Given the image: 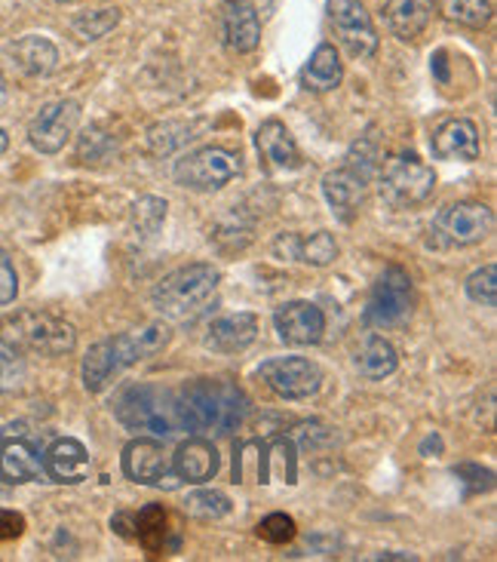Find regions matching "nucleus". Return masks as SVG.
<instances>
[{"label": "nucleus", "instance_id": "f257e3e1", "mask_svg": "<svg viewBox=\"0 0 497 562\" xmlns=\"http://www.w3.org/2000/svg\"><path fill=\"white\" fill-rule=\"evenodd\" d=\"M184 430L194 434H230L249 415V396L234 381L196 379L176 394Z\"/></svg>", "mask_w": 497, "mask_h": 562}, {"label": "nucleus", "instance_id": "f03ea898", "mask_svg": "<svg viewBox=\"0 0 497 562\" xmlns=\"http://www.w3.org/2000/svg\"><path fill=\"white\" fill-rule=\"evenodd\" d=\"M0 345L19 357H65L75 350L77 333L46 311H15L0 319Z\"/></svg>", "mask_w": 497, "mask_h": 562}, {"label": "nucleus", "instance_id": "7ed1b4c3", "mask_svg": "<svg viewBox=\"0 0 497 562\" xmlns=\"http://www.w3.org/2000/svg\"><path fill=\"white\" fill-rule=\"evenodd\" d=\"M114 415L126 430H145L154 437H172L184 430L179 418L176 391L160 384H129L114 396Z\"/></svg>", "mask_w": 497, "mask_h": 562}, {"label": "nucleus", "instance_id": "20e7f679", "mask_svg": "<svg viewBox=\"0 0 497 562\" xmlns=\"http://www.w3.org/2000/svg\"><path fill=\"white\" fill-rule=\"evenodd\" d=\"M218 271L206 261H191L184 268H176L166 274L151 292L154 307L169 319H191L196 317L206 304L212 302L218 289Z\"/></svg>", "mask_w": 497, "mask_h": 562}, {"label": "nucleus", "instance_id": "39448f33", "mask_svg": "<svg viewBox=\"0 0 497 562\" xmlns=\"http://www.w3.org/2000/svg\"><path fill=\"white\" fill-rule=\"evenodd\" d=\"M437 172L418 154H391L377 176V191L393 210H411L433 194Z\"/></svg>", "mask_w": 497, "mask_h": 562}, {"label": "nucleus", "instance_id": "423d86ee", "mask_svg": "<svg viewBox=\"0 0 497 562\" xmlns=\"http://www.w3.org/2000/svg\"><path fill=\"white\" fill-rule=\"evenodd\" d=\"M411 317V277L399 265H387L372 286L369 304L362 311L365 326L372 329H396Z\"/></svg>", "mask_w": 497, "mask_h": 562}, {"label": "nucleus", "instance_id": "0eeeda50", "mask_svg": "<svg viewBox=\"0 0 497 562\" xmlns=\"http://www.w3.org/2000/svg\"><path fill=\"white\" fill-rule=\"evenodd\" d=\"M242 172V157L222 145H206L176 164V182L191 191H222Z\"/></svg>", "mask_w": 497, "mask_h": 562}, {"label": "nucleus", "instance_id": "6e6552de", "mask_svg": "<svg viewBox=\"0 0 497 562\" xmlns=\"http://www.w3.org/2000/svg\"><path fill=\"white\" fill-rule=\"evenodd\" d=\"M329 25L353 59H375L377 31L362 0H329Z\"/></svg>", "mask_w": 497, "mask_h": 562}, {"label": "nucleus", "instance_id": "1a4fd4ad", "mask_svg": "<svg viewBox=\"0 0 497 562\" xmlns=\"http://www.w3.org/2000/svg\"><path fill=\"white\" fill-rule=\"evenodd\" d=\"M261 381L283 400H307L323 387V372L317 363L304 357H276L258 369Z\"/></svg>", "mask_w": 497, "mask_h": 562}, {"label": "nucleus", "instance_id": "9d476101", "mask_svg": "<svg viewBox=\"0 0 497 562\" xmlns=\"http://www.w3.org/2000/svg\"><path fill=\"white\" fill-rule=\"evenodd\" d=\"M77 123H80V105H77L75 99L49 102L31 121L29 142L34 145V151L59 154L71 142V136H75Z\"/></svg>", "mask_w": 497, "mask_h": 562}, {"label": "nucleus", "instance_id": "9b49d317", "mask_svg": "<svg viewBox=\"0 0 497 562\" xmlns=\"http://www.w3.org/2000/svg\"><path fill=\"white\" fill-rule=\"evenodd\" d=\"M37 480H46L41 452L34 449V442L22 430L3 427V434H0V483L19 486V483H37Z\"/></svg>", "mask_w": 497, "mask_h": 562}, {"label": "nucleus", "instance_id": "f8f14e48", "mask_svg": "<svg viewBox=\"0 0 497 562\" xmlns=\"http://www.w3.org/2000/svg\"><path fill=\"white\" fill-rule=\"evenodd\" d=\"M495 228V215L485 203H454L437 218V234L452 246H476Z\"/></svg>", "mask_w": 497, "mask_h": 562}, {"label": "nucleus", "instance_id": "ddd939ff", "mask_svg": "<svg viewBox=\"0 0 497 562\" xmlns=\"http://www.w3.org/2000/svg\"><path fill=\"white\" fill-rule=\"evenodd\" d=\"M123 473L138 486H176V471L157 440H133L123 449Z\"/></svg>", "mask_w": 497, "mask_h": 562}, {"label": "nucleus", "instance_id": "4468645a", "mask_svg": "<svg viewBox=\"0 0 497 562\" xmlns=\"http://www.w3.org/2000/svg\"><path fill=\"white\" fill-rule=\"evenodd\" d=\"M273 326L286 345L307 348V345H317L326 333V314L314 302H286L276 307Z\"/></svg>", "mask_w": 497, "mask_h": 562}, {"label": "nucleus", "instance_id": "2eb2a0df", "mask_svg": "<svg viewBox=\"0 0 497 562\" xmlns=\"http://www.w3.org/2000/svg\"><path fill=\"white\" fill-rule=\"evenodd\" d=\"M365 188H369V169L357 167L353 160L341 169H331L323 179V194L329 200L331 213L341 222H353L360 213L362 200H365Z\"/></svg>", "mask_w": 497, "mask_h": 562}, {"label": "nucleus", "instance_id": "dca6fc26", "mask_svg": "<svg viewBox=\"0 0 497 562\" xmlns=\"http://www.w3.org/2000/svg\"><path fill=\"white\" fill-rule=\"evenodd\" d=\"M256 148L261 157V167L271 176H283V172H295L304 167V157L298 151V142L292 138L286 123L264 121L256 133Z\"/></svg>", "mask_w": 497, "mask_h": 562}, {"label": "nucleus", "instance_id": "f3484780", "mask_svg": "<svg viewBox=\"0 0 497 562\" xmlns=\"http://www.w3.org/2000/svg\"><path fill=\"white\" fill-rule=\"evenodd\" d=\"M430 148H433L437 160L473 164V160H479V126L467 117L439 123L433 130V138H430Z\"/></svg>", "mask_w": 497, "mask_h": 562}, {"label": "nucleus", "instance_id": "a211bd4d", "mask_svg": "<svg viewBox=\"0 0 497 562\" xmlns=\"http://www.w3.org/2000/svg\"><path fill=\"white\" fill-rule=\"evenodd\" d=\"M44 471L53 483H68V486H77L90 476V452L80 440H71V437H61L56 440L44 456Z\"/></svg>", "mask_w": 497, "mask_h": 562}, {"label": "nucleus", "instance_id": "6ab92c4d", "mask_svg": "<svg viewBox=\"0 0 497 562\" xmlns=\"http://www.w3.org/2000/svg\"><path fill=\"white\" fill-rule=\"evenodd\" d=\"M273 252L280 259H295L304 265H314V268H329L331 261L338 259V240L331 237L329 231H317L310 237L304 234H280Z\"/></svg>", "mask_w": 497, "mask_h": 562}, {"label": "nucleus", "instance_id": "aec40b11", "mask_svg": "<svg viewBox=\"0 0 497 562\" xmlns=\"http://www.w3.org/2000/svg\"><path fill=\"white\" fill-rule=\"evenodd\" d=\"M225 41L234 53H252L261 44V29H264V15L256 7L242 3V0H225Z\"/></svg>", "mask_w": 497, "mask_h": 562}, {"label": "nucleus", "instance_id": "412c9836", "mask_svg": "<svg viewBox=\"0 0 497 562\" xmlns=\"http://www.w3.org/2000/svg\"><path fill=\"white\" fill-rule=\"evenodd\" d=\"M258 335V317L242 311V314H227V317L215 319L210 329H206V338L203 345L215 353H240L246 350Z\"/></svg>", "mask_w": 497, "mask_h": 562}, {"label": "nucleus", "instance_id": "4be33fe9", "mask_svg": "<svg viewBox=\"0 0 497 562\" xmlns=\"http://www.w3.org/2000/svg\"><path fill=\"white\" fill-rule=\"evenodd\" d=\"M7 56L25 77H49L59 68V49L41 34H29V37L13 41L7 46Z\"/></svg>", "mask_w": 497, "mask_h": 562}, {"label": "nucleus", "instance_id": "5701e85b", "mask_svg": "<svg viewBox=\"0 0 497 562\" xmlns=\"http://www.w3.org/2000/svg\"><path fill=\"white\" fill-rule=\"evenodd\" d=\"M218 464H222L218 449L203 437L181 442L179 452L172 456V471L179 480H188V483H210L218 473Z\"/></svg>", "mask_w": 497, "mask_h": 562}, {"label": "nucleus", "instance_id": "b1692460", "mask_svg": "<svg viewBox=\"0 0 497 562\" xmlns=\"http://www.w3.org/2000/svg\"><path fill=\"white\" fill-rule=\"evenodd\" d=\"M433 0H387L384 3V22L399 41H415L430 25Z\"/></svg>", "mask_w": 497, "mask_h": 562}, {"label": "nucleus", "instance_id": "393cba45", "mask_svg": "<svg viewBox=\"0 0 497 562\" xmlns=\"http://www.w3.org/2000/svg\"><path fill=\"white\" fill-rule=\"evenodd\" d=\"M341 77H344V65H341V56L331 44H319L302 71L304 87L314 92L338 90Z\"/></svg>", "mask_w": 497, "mask_h": 562}, {"label": "nucleus", "instance_id": "a878e982", "mask_svg": "<svg viewBox=\"0 0 497 562\" xmlns=\"http://www.w3.org/2000/svg\"><path fill=\"white\" fill-rule=\"evenodd\" d=\"M133 538H136L142 548L148 553H166V535H169V514H166L160 504H148L142 507L136 517H133Z\"/></svg>", "mask_w": 497, "mask_h": 562}, {"label": "nucleus", "instance_id": "bb28decb", "mask_svg": "<svg viewBox=\"0 0 497 562\" xmlns=\"http://www.w3.org/2000/svg\"><path fill=\"white\" fill-rule=\"evenodd\" d=\"M396 366H399V357H396V348H393L391 341H384V338H369L362 350L357 353V369H360L362 379L369 381H384L391 379L393 372H396Z\"/></svg>", "mask_w": 497, "mask_h": 562}, {"label": "nucleus", "instance_id": "cd10ccee", "mask_svg": "<svg viewBox=\"0 0 497 562\" xmlns=\"http://www.w3.org/2000/svg\"><path fill=\"white\" fill-rule=\"evenodd\" d=\"M83 387L90 391V394H99L102 387H105L108 381L114 379V375H121V366L114 360V350H111V341H95L90 350H87V357H83Z\"/></svg>", "mask_w": 497, "mask_h": 562}, {"label": "nucleus", "instance_id": "c85d7f7f", "mask_svg": "<svg viewBox=\"0 0 497 562\" xmlns=\"http://www.w3.org/2000/svg\"><path fill=\"white\" fill-rule=\"evenodd\" d=\"M437 7L449 22L467 25V29H485L492 22L488 0H437Z\"/></svg>", "mask_w": 497, "mask_h": 562}, {"label": "nucleus", "instance_id": "c756f323", "mask_svg": "<svg viewBox=\"0 0 497 562\" xmlns=\"http://www.w3.org/2000/svg\"><path fill=\"white\" fill-rule=\"evenodd\" d=\"M184 514L203 522H215V519H225L230 514V498L218 488H200L194 495H188L184 502Z\"/></svg>", "mask_w": 497, "mask_h": 562}, {"label": "nucleus", "instance_id": "7c9ffc66", "mask_svg": "<svg viewBox=\"0 0 497 562\" xmlns=\"http://www.w3.org/2000/svg\"><path fill=\"white\" fill-rule=\"evenodd\" d=\"M191 138H196V123L184 121L157 123V126H151V133H148L154 154H172L181 145H188Z\"/></svg>", "mask_w": 497, "mask_h": 562}, {"label": "nucleus", "instance_id": "2f4dec72", "mask_svg": "<svg viewBox=\"0 0 497 562\" xmlns=\"http://www.w3.org/2000/svg\"><path fill=\"white\" fill-rule=\"evenodd\" d=\"M166 222V200L160 198H138L133 203V231L138 237H154L157 231L163 228Z\"/></svg>", "mask_w": 497, "mask_h": 562}, {"label": "nucleus", "instance_id": "473e14b6", "mask_svg": "<svg viewBox=\"0 0 497 562\" xmlns=\"http://www.w3.org/2000/svg\"><path fill=\"white\" fill-rule=\"evenodd\" d=\"M117 22H121V10H92V13L77 15L75 22H71V29L83 41H99L111 29H117Z\"/></svg>", "mask_w": 497, "mask_h": 562}, {"label": "nucleus", "instance_id": "72a5a7b5", "mask_svg": "<svg viewBox=\"0 0 497 562\" xmlns=\"http://www.w3.org/2000/svg\"><path fill=\"white\" fill-rule=\"evenodd\" d=\"M111 154H114V138L102 126H90L77 142V160L83 164H105Z\"/></svg>", "mask_w": 497, "mask_h": 562}, {"label": "nucleus", "instance_id": "f704fd0d", "mask_svg": "<svg viewBox=\"0 0 497 562\" xmlns=\"http://www.w3.org/2000/svg\"><path fill=\"white\" fill-rule=\"evenodd\" d=\"M256 535L261 541L280 548V544H289L298 535V526H295V519L289 517V514H271V517H264L258 522Z\"/></svg>", "mask_w": 497, "mask_h": 562}, {"label": "nucleus", "instance_id": "c9c22d12", "mask_svg": "<svg viewBox=\"0 0 497 562\" xmlns=\"http://www.w3.org/2000/svg\"><path fill=\"white\" fill-rule=\"evenodd\" d=\"M467 295L476 304L495 307V302H497V268L495 265H485V268H479L476 274H470Z\"/></svg>", "mask_w": 497, "mask_h": 562}, {"label": "nucleus", "instance_id": "e433bc0d", "mask_svg": "<svg viewBox=\"0 0 497 562\" xmlns=\"http://www.w3.org/2000/svg\"><path fill=\"white\" fill-rule=\"evenodd\" d=\"M22 381H25V363H22V357L0 345V396L19 391Z\"/></svg>", "mask_w": 497, "mask_h": 562}, {"label": "nucleus", "instance_id": "4c0bfd02", "mask_svg": "<svg viewBox=\"0 0 497 562\" xmlns=\"http://www.w3.org/2000/svg\"><path fill=\"white\" fill-rule=\"evenodd\" d=\"M19 295V277H15V268L10 256L0 249V307H7L10 302H15Z\"/></svg>", "mask_w": 497, "mask_h": 562}, {"label": "nucleus", "instance_id": "58836bf2", "mask_svg": "<svg viewBox=\"0 0 497 562\" xmlns=\"http://www.w3.org/2000/svg\"><path fill=\"white\" fill-rule=\"evenodd\" d=\"M25 532V517L15 510H0V541H13Z\"/></svg>", "mask_w": 497, "mask_h": 562}, {"label": "nucleus", "instance_id": "ea45409f", "mask_svg": "<svg viewBox=\"0 0 497 562\" xmlns=\"http://www.w3.org/2000/svg\"><path fill=\"white\" fill-rule=\"evenodd\" d=\"M458 471L470 473V480H464L470 486V492H488V488H492V480H495V473L483 471L479 464H458Z\"/></svg>", "mask_w": 497, "mask_h": 562}, {"label": "nucleus", "instance_id": "a19ab883", "mask_svg": "<svg viewBox=\"0 0 497 562\" xmlns=\"http://www.w3.org/2000/svg\"><path fill=\"white\" fill-rule=\"evenodd\" d=\"M242 3H249V7H256L258 13L268 19V13H271L273 7H276V0H242Z\"/></svg>", "mask_w": 497, "mask_h": 562}, {"label": "nucleus", "instance_id": "79ce46f5", "mask_svg": "<svg viewBox=\"0 0 497 562\" xmlns=\"http://www.w3.org/2000/svg\"><path fill=\"white\" fill-rule=\"evenodd\" d=\"M375 560H418V557H411V553H377Z\"/></svg>", "mask_w": 497, "mask_h": 562}, {"label": "nucleus", "instance_id": "37998d69", "mask_svg": "<svg viewBox=\"0 0 497 562\" xmlns=\"http://www.w3.org/2000/svg\"><path fill=\"white\" fill-rule=\"evenodd\" d=\"M10 148V136H7V130H0V154H7Z\"/></svg>", "mask_w": 497, "mask_h": 562}, {"label": "nucleus", "instance_id": "c03bdc74", "mask_svg": "<svg viewBox=\"0 0 497 562\" xmlns=\"http://www.w3.org/2000/svg\"><path fill=\"white\" fill-rule=\"evenodd\" d=\"M7 102V77H3V71H0V105Z\"/></svg>", "mask_w": 497, "mask_h": 562}, {"label": "nucleus", "instance_id": "a18cd8bd", "mask_svg": "<svg viewBox=\"0 0 497 562\" xmlns=\"http://www.w3.org/2000/svg\"><path fill=\"white\" fill-rule=\"evenodd\" d=\"M56 3H75V0H56Z\"/></svg>", "mask_w": 497, "mask_h": 562}]
</instances>
